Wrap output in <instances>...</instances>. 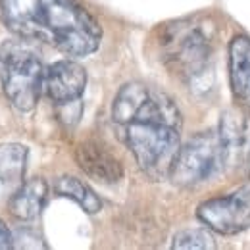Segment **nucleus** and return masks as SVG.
Wrapping results in <instances>:
<instances>
[{"label": "nucleus", "instance_id": "nucleus-1", "mask_svg": "<svg viewBox=\"0 0 250 250\" xmlns=\"http://www.w3.org/2000/svg\"><path fill=\"white\" fill-rule=\"evenodd\" d=\"M112 125L150 179L169 177L181 148V112L173 98L143 81H129L112 104Z\"/></svg>", "mask_w": 250, "mask_h": 250}, {"label": "nucleus", "instance_id": "nucleus-2", "mask_svg": "<svg viewBox=\"0 0 250 250\" xmlns=\"http://www.w3.org/2000/svg\"><path fill=\"white\" fill-rule=\"evenodd\" d=\"M0 20L16 37L69 58H85L102 42V27L77 0H0Z\"/></svg>", "mask_w": 250, "mask_h": 250}, {"label": "nucleus", "instance_id": "nucleus-3", "mask_svg": "<svg viewBox=\"0 0 250 250\" xmlns=\"http://www.w3.org/2000/svg\"><path fill=\"white\" fill-rule=\"evenodd\" d=\"M218 29L208 16H188L164 23L158 31L160 58L173 73L185 79L192 91H208L214 85V41Z\"/></svg>", "mask_w": 250, "mask_h": 250}, {"label": "nucleus", "instance_id": "nucleus-4", "mask_svg": "<svg viewBox=\"0 0 250 250\" xmlns=\"http://www.w3.org/2000/svg\"><path fill=\"white\" fill-rule=\"evenodd\" d=\"M46 69L41 56L23 41L0 44V83L8 102L20 112H31L44 89Z\"/></svg>", "mask_w": 250, "mask_h": 250}, {"label": "nucleus", "instance_id": "nucleus-5", "mask_svg": "<svg viewBox=\"0 0 250 250\" xmlns=\"http://www.w3.org/2000/svg\"><path fill=\"white\" fill-rule=\"evenodd\" d=\"M225 167L218 131H202L179 148L169 171V179L179 187H194Z\"/></svg>", "mask_w": 250, "mask_h": 250}, {"label": "nucleus", "instance_id": "nucleus-6", "mask_svg": "<svg viewBox=\"0 0 250 250\" xmlns=\"http://www.w3.org/2000/svg\"><path fill=\"white\" fill-rule=\"evenodd\" d=\"M196 218L219 235H237L250 229V185L227 196L204 200L196 210Z\"/></svg>", "mask_w": 250, "mask_h": 250}, {"label": "nucleus", "instance_id": "nucleus-7", "mask_svg": "<svg viewBox=\"0 0 250 250\" xmlns=\"http://www.w3.org/2000/svg\"><path fill=\"white\" fill-rule=\"evenodd\" d=\"M225 167H239L250 160V114L243 108H229L221 114L218 127Z\"/></svg>", "mask_w": 250, "mask_h": 250}, {"label": "nucleus", "instance_id": "nucleus-8", "mask_svg": "<svg viewBox=\"0 0 250 250\" xmlns=\"http://www.w3.org/2000/svg\"><path fill=\"white\" fill-rule=\"evenodd\" d=\"M87 71L73 60H58L46 69L44 91L56 106H65L81 100L87 89Z\"/></svg>", "mask_w": 250, "mask_h": 250}, {"label": "nucleus", "instance_id": "nucleus-9", "mask_svg": "<svg viewBox=\"0 0 250 250\" xmlns=\"http://www.w3.org/2000/svg\"><path fill=\"white\" fill-rule=\"evenodd\" d=\"M75 162L91 179L100 183H118L124 177L120 160L96 139L81 141L75 146Z\"/></svg>", "mask_w": 250, "mask_h": 250}, {"label": "nucleus", "instance_id": "nucleus-10", "mask_svg": "<svg viewBox=\"0 0 250 250\" xmlns=\"http://www.w3.org/2000/svg\"><path fill=\"white\" fill-rule=\"evenodd\" d=\"M229 85L235 100L250 108V37L235 35L227 48Z\"/></svg>", "mask_w": 250, "mask_h": 250}, {"label": "nucleus", "instance_id": "nucleus-11", "mask_svg": "<svg viewBox=\"0 0 250 250\" xmlns=\"http://www.w3.org/2000/svg\"><path fill=\"white\" fill-rule=\"evenodd\" d=\"M29 150L20 143L0 145V204L8 202L25 177Z\"/></svg>", "mask_w": 250, "mask_h": 250}, {"label": "nucleus", "instance_id": "nucleus-12", "mask_svg": "<svg viewBox=\"0 0 250 250\" xmlns=\"http://www.w3.org/2000/svg\"><path fill=\"white\" fill-rule=\"evenodd\" d=\"M46 198L48 183L42 177H33L29 181H23L12 194V198L8 200V210L20 221H31L42 212Z\"/></svg>", "mask_w": 250, "mask_h": 250}, {"label": "nucleus", "instance_id": "nucleus-13", "mask_svg": "<svg viewBox=\"0 0 250 250\" xmlns=\"http://www.w3.org/2000/svg\"><path fill=\"white\" fill-rule=\"evenodd\" d=\"M54 190H56V194H60L63 198L77 202L87 214H98L102 210V202H100L98 194L89 185H85L81 179H77L73 175L58 177L54 183Z\"/></svg>", "mask_w": 250, "mask_h": 250}, {"label": "nucleus", "instance_id": "nucleus-14", "mask_svg": "<svg viewBox=\"0 0 250 250\" xmlns=\"http://www.w3.org/2000/svg\"><path fill=\"white\" fill-rule=\"evenodd\" d=\"M173 250H214L216 241L210 233V229L204 227H192V229H183L173 237L171 243Z\"/></svg>", "mask_w": 250, "mask_h": 250}, {"label": "nucleus", "instance_id": "nucleus-15", "mask_svg": "<svg viewBox=\"0 0 250 250\" xmlns=\"http://www.w3.org/2000/svg\"><path fill=\"white\" fill-rule=\"evenodd\" d=\"M14 249V235L8 229V225L0 219V250H10Z\"/></svg>", "mask_w": 250, "mask_h": 250}, {"label": "nucleus", "instance_id": "nucleus-16", "mask_svg": "<svg viewBox=\"0 0 250 250\" xmlns=\"http://www.w3.org/2000/svg\"><path fill=\"white\" fill-rule=\"evenodd\" d=\"M249 162H250V160H249ZM249 179H250V171H249ZM249 185H250V183H249Z\"/></svg>", "mask_w": 250, "mask_h": 250}]
</instances>
